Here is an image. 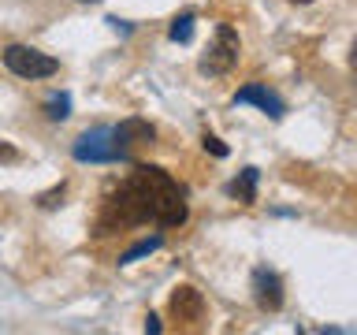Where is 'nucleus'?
<instances>
[{
	"instance_id": "f257e3e1",
	"label": "nucleus",
	"mask_w": 357,
	"mask_h": 335,
	"mask_svg": "<svg viewBox=\"0 0 357 335\" xmlns=\"http://www.w3.org/2000/svg\"><path fill=\"white\" fill-rule=\"evenodd\" d=\"M186 216L190 212L175 179L156 164H134L130 179H123L100 205L97 234L138 228V223L149 220L160 223V228H178V223H186Z\"/></svg>"
},
{
	"instance_id": "f03ea898",
	"label": "nucleus",
	"mask_w": 357,
	"mask_h": 335,
	"mask_svg": "<svg viewBox=\"0 0 357 335\" xmlns=\"http://www.w3.org/2000/svg\"><path fill=\"white\" fill-rule=\"evenodd\" d=\"M4 67L19 78H30V82L33 78H52L56 71H60L56 56L38 52V49H30V45H8L4 49Z\"/></svg>"
},
{
	"instance_id": "7ed1b4c3",
	"label": "nucleus",
	"mask_w": 357,
	"mask_h": 335,
	"mask_svg": "<svg viewBox=\"0 0 357 335\" xmlns=\"http://www.w3.org/2000/svg\"><path fill=\"white\" fill-rule=\"evenodd\" d=\"M238 52H242V41H238V30L220 22L216 27V41L208 45V52L201 56V71L205 75H227L234 64H238Z\"/></svg>"
},
{
	"instance_id": "20e7f679",
	"label": "nucleus",
	"mask_w": 357,
	"mask_h": 335,
	"mask_svg": "<svg viewBox=\"0 0 357 335\" xmlns=\"http://www.w3.org/2000/svg\"><path fill=\"white\" fill-rule=\"evenodd\" d=\"M71 153H75L78 164H112V161H127V156L116 149V142H112V127H93V131H86V134H78L75 145H71Z\"/></svg>"
},
{
	"instance_id": "39448f33",
	"label": "nucleus",
	"mask_w": 357,
	"mask_h": 335,
	"mask_svg": "<svg viewBox=\"0 0 357 335\" xmlns=\"http://www.w3.org/2000/svg\"><path fill=\"white\" fill-rule=\"evenodd\" d=\"M156 138L153 123L145 119H123L119 127H112V142H116V149L127 156V161H134V149H142V145H149Z\"/></svg>"
},
{
	"instance_id": "423d86ee",
	"label": "nucleus",
	"mask_w": 357,
	"mask_h": 335,
	"mask_svg": "<svg viewBox=\"0 0 357 335\" xmlns=\"http://www.w3.org/2000/svg\"><path fill=\"white\" fill-rule=\"evenodd\" d=\"M234 105H257L264 112V116H272V119H283V112H287V100L275 94V89H268L264 82H250V86H242L238 94H234Z\"/></svg>"
},
{
	"instance_id": "0eeeda50",
	"label": "nucleus",
	"mask_w": 357,
	"mask_h": 335,
	"mask_svg": "<svg viewBox=\"0 0 357 335\" xmlns=\"http://www.w3.org/2000/svg\"><path fill=\"white\" fill-rule=\"evenodd\" d=\"M253 298L264 313L283 309V279H279V272H272V268H257L253 272Z\"/></svg>"
},
{
	"instance_id": "6e6552de",
	"label": "nucleus",
	"mask_w": 357,
	"mask_h": 335,
	"mask_svg": "<svg viewBox=\"0 0 357 335\" xmlns=\"http://www.w3.org/2000/svg\"><path fill=\"white\" fill-rule=\"evenodd\" d=\"M167 309H172V317H175V320L194 324V320L205 317V295H201L197 287L183 283V287H175V290H172V302H167Z\"/></svg>"
},
{
	"instance_id": "1a4fd4ad",
	"label": "nucleus",
	"mask_w": 357,
	"mask_h": 335,
	"mask_svg": "<svg viewBox=\"0 0 357 335\" xmlns=\"http://www.w3.org/2000/svg\"><path fill=\"white\" fill-rule=\"evenodd\" d=\"M227 194L238 198L242 205H253V201H257V168H245V172L227 186Z\"/></svg>"
},
{
	"instance_id": "9d476101",
	"label": "nucleus",
	"mask_w": 357,
	"mask_h": 335,
	"mask_svg": "<svg viewBox=\"0 0 357 335\" xmlns=\"http://www.w3.org/2000/svg\"><path fill=\"white\" fill-rule=\"evenodd\" d=\"M160 246H164V239H160V234H153V239H142V242H134L127 253H119V265H134L138 257H149V253H156V250H160Z\"/></svg>"
},
{
	"instance_id": "9b49d317",
	"label": "nucleus",
	"mask_w": 357,
	"mask_h": 335,
	"mask_svg": "<svg viewBox=\"0 0 357 335\" xmlns=\"http://www.w3.org/2000/svg\"><path fill=\"white\" fill-rule=\"evenodd\" d=\"M167 38L178 41V45H186L190 38H194V11H183L175 22H172V30H167Z\"/></svg>"
},
{
	"instance_id": "f8f14e48",
	"label": "nucleus",
	"mask_w": 357,
	"mask_h": 335,
	"mask_svg": "<svg viewBox=\"0 0 357 335\" xmlns=\"http://www.w3.org/2000/svg\"><path fill=\"white\" fill-rule=\"evenodd\" d=\"M45 116H49V119H67V116H71V97H67V94L52 97L49 105H45Z\"/></svg>"
},
{
	"instance_id": "ddd939ff",
	"label": "nucleus",
	"mask_w": 357,
	"mask_h": 335,
	"mask_svg": "<svg viewBox=\"0 0 357 335\" xmlns=\"http://www.w3.org/2000/svg\"><path fill=\"white\" fill-rule=\"evenodd\" d=\"M63 190H67L63 183H60V186H52L49 194H41V198H38V205H41V209H56V205H60V198H63Z\"/></svg>"
},
{
	"instance_id": "4468645a",
	"label": "nucleus",
	"mask_w": 357,
	"mask_h": 335,
	"mask_svg": "<svg viewBox=\"0 0 357 335\" xmlns=\"http://www.w3.org/2000/svg\"><path fill=\"white\" fill-rule=\"evenodd\" d=\"M201 145H205V149L212 153V156H227V145H223L216 134H205V138H201Z\"/></svg>"
},
{
	"instance_id": "2eb2a0df",
	"label": "nucleus",
	"mask_w": 357,
	"mask_h": 335,
	"mask_svg": "<svg viewBox=\"0 0 357 335\" xmlns=\"http://www.w3.org/2000/svg\"><path fill=\"white\" fill-rule=\"evenodd\" d=\"M0 161H4V164L19 161V149H15V145H8V142H0Z\"/></svg>"
},
{
	"instance_id": "dca6fc26",
	"label": "nucleus",
	"mask_w": 357,
	"mask_h": 335,
	"mask_svg": "<svg viewBox=\"0 0 357 335\" xmlns=\"http://www.w3.org/2000/svg\"><path fill=\"white\" fill-rule=\"evenodd\" d=\"M145 332H149V335H156V332H160V320H156L153 313H149V317H145Z\"/></svg>"
},
{
	"instance_id": "f3484780",
	"label": "nucleus",
	"mask_w": 357,
	"mask_h": 335,
	"mask_svg": "<svg viewBox=\"0 0 357 335\" xmlns=\"http://www.w3.org/2000/svg\"><path fill=\"white\" fill-rule=\"evenodd\" d=\"M294 4H312V0H294Z\"/></svg>"
}]
</instances>
